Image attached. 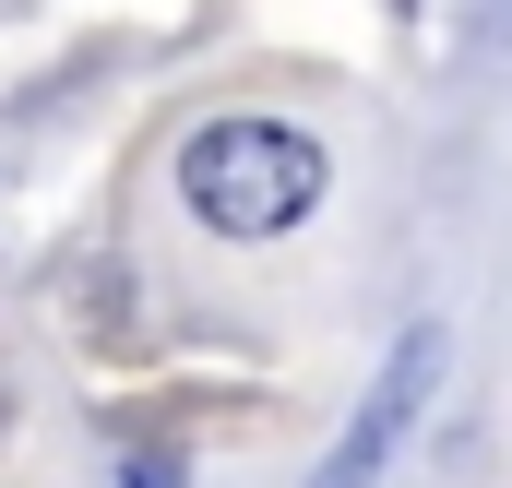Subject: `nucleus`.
<instances>
[{
	"mask_svg": "<svg viewBox=\"0 0 512 488\" xmlns=\"http://www.w3.org/2000/svg\"><path fill=\"white\" fill-rule=\"evenodd\" d=\"M322 191H334V155L310 143V131L286 120H203L179 143V203L215 227V239H286V227H310L322 215Z\"/></svg>",
	"mask_w": 512,
	"mask_h": 488,
	"instance_id": "obj_1",
	"label": "nucleus"
},
{
	"mask_svg": "<svg viewBox=\"0 0 512 488\" xmlns=\"http://www.w3.org/2000/svg\"><path fill=\"white\" fill-rule=\"evenodd\" d=\"M429 381H441V334H405V346L382 358V381L358 393L346 441L322 453V477H310V488H382V465L405 453V429H417V405H429Z\"/></svg>",
	"mask_w": 512,
	"mask_h": 488,
	"instance_id": "obj_2",
	"label": "nucleus"
}]
</instances>
